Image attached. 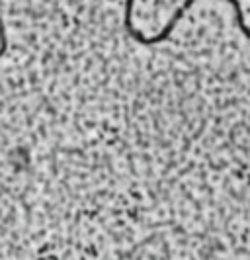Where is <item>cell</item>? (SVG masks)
<instances>
[{
	"mask_svg": "<svg viewBox=\"0 0 250 260\" xmlns=\"http://www.w3.org/2000/svg\"><path fill=\"white\" fill-rule=\"evenodd\" d=\"M125 31H127L129 38H133L137 43H141V45H157V43H162V41H166V39L170 38V36H164L162 31L157 34V36H153V38H147V36H143L141 31H137L133 26H127L125 27Z\"/></svg>",
	"mask_w": 250,
	"mask_h": 260,
	"instance_id": "6da1fadb",
	"label": "cell"
}]
</instances>
